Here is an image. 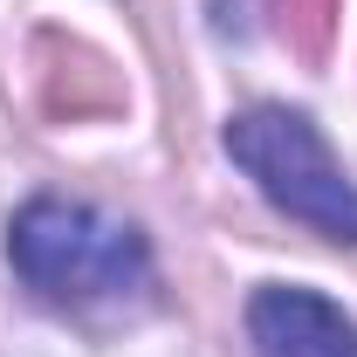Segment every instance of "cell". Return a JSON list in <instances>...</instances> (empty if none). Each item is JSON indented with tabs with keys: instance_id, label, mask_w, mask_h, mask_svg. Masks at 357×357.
Instances as JSON below:
<instances>
[{
	"instance_id": "cell-1",
	"label": "cell",
	"mask_w": 357,
	"mask_h": 357,
	"mask_svg": "<svg viewBox=\"0 0 357 357\" xmlns=\"http://www.w3.org/2000/svg\"><path fill=\"white\" fill-rule=\"evenodd\" d=\"M7 261L55 310L124 303L151 282L144 234L103 206H83V199H28L7 227Z\"/></svg>"
},
{
	"instance_id": "cell-2",
	"label": "cell",
	"mask_w": 357,
	"mask_h": 357,
	"mask_svg": "<svg viewBox=\"0 0 357 357\" xmlns=\"http://www.w3.org/2000/svg\"><path fill=\"white\" fill-rule=\"evenodd\" d=\"M227 151L289 220L316 227L330 241H357V185L344 178V165L330 158V144L316 137L303 110H282V103L241 110L227 124Z\"/></svg>"
},
{
	"instance_id": "cell-3",
	"label": "cell",
	"mask_w": 357,
	"mask_h": 357,
	"mask_svg": "<svg viewBox=\"0 0 357 357\" xmlns=\"http://www.w3.org/2000/svg\"><path fill=\"white\" fill-rule=\"evenodd\" d=\"M255 357H357V323L316 289H261L248 303Z\"/></svg>"
},
{
	"instance_id": "cell-4",
	"label": "cell",
	"mask_w": 357,
	"mask_h": 357,
	"mask_svg": "<svg viewBox=\"0 0 357 357\" xmlns=\"http://www.w3.org/2000/svg\"><path fill=\"white\" fill-rule=\"evenodd\" d=\"M35 89L55 117H110L124 110V83L117 69L83 42H62V35H42L35 42Z\"/></svg>"
},
{
	"instance_id": "cell-5",
	"label": "cell",
	"mask_w": 357,
	"mask_h": 357,
	"mask_svg": "<svg viewBox=\"0 0 357 357\" xmlns=\"http://www.w3.org/2000/svg\"><path fill=\"white\" fill-rule=\"evenodd\" d=\"M275 28L289 35V48H303L310 62L330 55V28H337V0H268Z\"/></svg>"
}]
</instances>
